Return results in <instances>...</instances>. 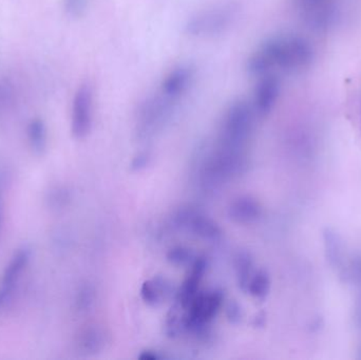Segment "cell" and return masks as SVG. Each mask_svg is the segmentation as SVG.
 <instances>
[{"mask_svg": "<svg viewBox=\"0 0 361 360\" xmlns=\"http://www.w3.org/2000/svg\"><path fill=\"white\" fill-rule=\"evenodd\" d=\"M179 103L159 90L145 97L139 105L135 117L137 138L145 140L159 133L173 119Z\"/></svg>", "mask_w": 361, "mask_h": 360, "instance_id": "cell-4", "label": "cell"}, {"mask_svg": "<svg viewBox=\"0 0 361 360\" xmlns=\"http://www.w3.org/2000/svg\"><path fill=\"white\" fill-rule=\"evenodd\" d=\"M281 81L277 74L258 77L251 105L257 117H267L276 106L280 97Z\"/></svg>", "mask_w": 361, "mask_h": 360, "instance_id": "cell-8", "label": "cell"}, {"mask_svg": "<svg viewBox=\"0 0 361 360\" xmlns=\"http://www.w3.org/2000/svg\"><path fill=\"white\" fill-rule=\"evenodd\" d=\"M191 268L188 277L183 282L182 286L177 293V301H179V306L184 310L195 299V296L200 293L199 288H200L201 281H202L205 270H206V261L204 258H197L191 264Z\"/></svg>", "mask_w": 361, "mask_h": 360, "instance_id": "cell-11", "label": "cell"}, {"mask_svg": "<svg viewBox=\"0 0 361 360\" xmlns=\"http://www.w3.org/2000/svg\"><path fill=\"white\" fill-rule=\"evenodd\" d=\"M195 77V68L191 63H181L175 66L169 72L165 74L159 83L157 90L181 101L188 92Z\"/></svg>", "mask_w": 361, "mask_h": 360, "instance_id": "cell-9", "label": "cell"}, {"mask_svg": "<svg viewBox=\"0 0 361 360\" xmlns=\"http://www.w3.org/2000/svg\"><path fill=\"white\" fill-rule=\"evenodd\" d=\"M32 252L30 248H23L18 250L12 257L3 272V279L0 284L7 286L14 290L23 277V272L27 270L31 261Z\"/></svg>", "mask_w": 361, "mask_h": 360, "instance_id": "cell-12", "label": "cell"}, {"mask_svg": "<svg viewBox=\"0 0 361 360\" xmlns=\"http://www.w3.org/2000/svg\"><path fill=\"white\" fill-rule=\"evenodd\" d=\"M261 206L251 197H240L233 201L228 208V216L233 222L249 224L260 218Z\"/></svg>", "mask_w": 361, "mask_h": 360, "instance_id": "cell-13", "label": "cell"}, {"mask_svg": "<svg viewBox=\"0 0 361 360\" xmlns=\"http://www.w3.org/2000/svg\"><path fill=\"white\" fill-rule=\"evenodd\" d=\"M3 197L0 194V232H1V228H3Z\"/></svg>", "mask_w": 361, "mask_h": 360, "instance_id": "cell-24", "label": "cell"}, {"mask_svg": "<svg viewBox=\"0 0 361 360\" xmlns=\"http://www.w3.org/2000/svg\"><path fill=\"white\" fill-rule=\"evenodd\" d=\"M237 275H238L239 286L243 290L246 288L249 279L253 276V259L246 252L239 254L236 262Z\"/></svg>", "mask_w": 361, "mask_h": 360, "instance_id": "cell-18", "label": "cell"}, {"mask_svg": "<svg viewBox=\"0 0 361 360\" xmlns=\"http://www.w3.org/2000/svg\"><path fill=\"white\" fill-rule=\"evenodd\" d=\"M177 226L186 228L195 236L208 241L220 240L222 232L218 224H215L211 218L204 214L193 210H183L177 214Z\"/></svg>", "mask_w": 361, "mask_h": 360, "instance_id": "cell-10", "label": "cell"}, {"mask_svg": "<svg viewBox=\"0 0 361 360\" xmlns=\"http://www.w3.org/2000/svg\"><path fill=\"white\" fill-rule=\"evenodd\" d=\"M95 93L88 83L79 86L72 99L71 133L77 140L87 138L92 130Z\"/></svg>", "mask_w": 361, "mask_h": 360, "instance_id": "cell-7", "label": "cell"}, {"mask_svg": "<svg viewBox=\"0 0 361 360\" xmlns=\"http://www.w3.org/2000/svg\"><path fill=\"white\" fill-rule=\"evenodd\" d=\"M314 50L308 39L296 34H280L264 39L247 57L245 70L258 77L277 72L296 73L310 67Z\"/></svg>", "mask_w": 361, "mask_h": 360, "instance_id": "cell-1", "label": "cell"}, {"mask_svg": "<svg viewBox=\"0 0 361 360\" xmlns=\"http://www.w3.org/2000/svg\"><path fill=\"white\" fill-rule=\"evenodd\" d=\"M269 288H271L269 276L264 270H259L251 276L245 290H247L251 296L263 299L269 294Z\"/></svg>", "mask_w": 361, "mask_h": 360, "instance_id": "cell-17", "label": "cell"}, {"mask_svg": "<svg viewBox=\"0 0 361 360\" xmlns=\"http://www.w3.org/2000/svg\"><path fill=\"white\" fill-rule=\"evenodd\" d=\"M227 317L231 321H239L241 318V308L237 303H231L227 308Z\"/></svg>", "mask_w": 361, "mask_h": 360, "instance_id": "cell-22", "label": "cell"}, {"mask_svg": "<svg viewBox=\"0 0 361 360\" xmlns=\"http://www.w3.org/2000/svg\"><path fill=\"white\" fill-rule=\"evenodd\" d=\"M90 0H64V10L72 19H79L89 8Z\"/></svg>", "mask_w": 361, "mask_h": 360, "instance_id": "cell-21", "label": "cell"}, {"mask_svg": "<svg viewBox=\"0 0 361 360\" xmlns=\"http://www.w3.org/2000/svg\"><path fill=\"white\" fill-rule=\"evenodd\" d=\"M12 295H13V290H10L3 284H0V310L7 304V301H9Z\"/></svg>", "mask_w": 361, "mask_h": 360, "instance_id": "cell-23", "label": "cell"}, {"mask_svg": "<svg viewBox=\"0 0 361 360\" xmlns=\"http://www.w3.org/2000/svg\"><path fill=\"white\" fill-rule=\"evenodd\" d=\"M169 261L175 266H191L197 257L195 256L193 252L186 248H175L167 254Z\"/></svg>", "mask_w": 361, "mask_h": 360, "instance_id": "cell-19", "label": "cell"}, {"mask_svg": "<svg viewBox=\"0 0 361 360\" xmlns=\"http://www.w3.org/2000/svg\"><path fill=\"white\" fill-rule=\"evenodd\" d=\"M95 301V294L92 288L90 286H83L77 292V299H75V308L79 313H85L89 311Z\"/></svg>", "mask_w": 361, "mask_h": 360, "instance_id": "cell-20", "label": "cell"}, {"mask_svg": "<svg viewBox=\"0 0 361 360\" xmlns=\"http://www.w3.org/2000/svg\"><path fill=\"white\" fill-rule=\"evenodd\" d=\"M241 8L237 1H224L189 16L184 32L193 39H213L231 29L238 21Z\"/></svg>", "mask_w": 361, "mask_h": 360, "instance_id": "cell-3", "label": "cell"}, {"mask_svg": "<svg viewBox=\"0 0 361 360\" xmlns=\"http://www.w3.org/2000/svg\"><path fill=\"white\" fill-rule=\"evenodd\" d=\"M170 294V283L164 278L157 277L147 280L142 286V298L149 306H159Z\"/></svg>", "mask_w": 361, "mask_h": 360, "instance_id": "cell-14", "label": "cell"}, {"mask_svg": "<svg viewBox=\"0 0 361 360\" xmlns=\"http://www.w3.org/2000/svg\"><path fill=\"white\" fill-rule=\"evenodd\" d=\"M27 139L30 149L35 156H43L48 148V128L41 119L30 121L27 127Z\"/></svg>", "mask_w": 361, "mask_h": 360, "instance_id": "cell-15", "label": "cell"}, {"mask_svg": "<svg viewBox=\"0 0 361 360\" xmlns=\"http://www.w3.org/2000/svg\"><path fill=\"white\" fill-rule=\"evenodd\" d=\"M256 117L251 101H231L223 112L215 145L231 150L247 151Z\"/></svg>", "mask_w": 361, "mask_h": 360, "instance_id": "cell-2", "label": "cell"}, {"mask_svg": "<svg viewBox=\"0 0 361 360\" xmlns=\"http://www.w3.org/2000/svg\"><path fill=\"white\" fill-rule=\"evenodd\" d=\"M303 23L315 31L330 29L339 12V0H294Z\"/></svg>", "mask_w": 361, "mask_h": 360, "instance_id": "cell-6", "label": "cell"}, {"mask_svg": "<svg viewBox=\"0 0 361 360\" xmlns=\"http://www.w3.org/2000/svg\"><path fill=\"white\" fill-rule=\"evenodd\" d=\"M360 268H361V266H360Z\"/></svg>", "mask_w": 361, "mask_h": 360, "instance_id": "cell-25", "label": "cell"}, {"mask_svg": "<svg viewBox=\"0 0 361 360\" xmlns=\"http://www.w3.org/2000/svg\"><path fill=\"white\" fill-rule=\"evenodd\" d=\"M77 343L83 353H95L104 347L105 334L95 327L86 328L77 336Z\"/></svg>", "mask_w": 361, "mask_h": 360, "instance_id": "cell-16", "label": "cell"}, {"mask_svg": "<svg viewBox=\"0 0 361 360\" xmlns=\"http://www.w3.org/2000/svg\"><path fill=\"white\" fill-rule=\"evenodd\" d=\"M223 294L218 290L199 293L185 310L182 319L183 329L191 332L201 331L217 316L222 306Z\"/></svg>", "mask_w": 361, "mask_h": 360, "instance_id": "cell-5", "label": "cell"}]
</instances>
